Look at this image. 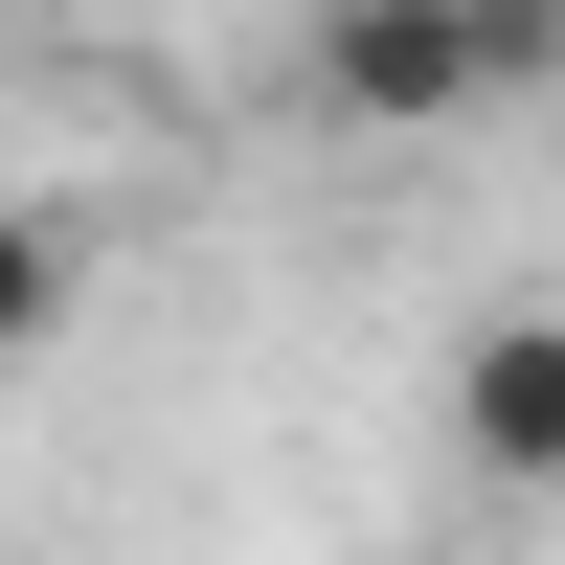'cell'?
<instances>
[{"instance_id": "6da1fadb", "label": "cell", "mask_w": 565, "mask_h": 565, "mask_svg": "<svg viewBox=\"0 0 565 565\" xmlns=\"http://www.w3.org/2000/svg\"><path fill=\"white\" fill-rule=\"evenodd\" d=\"M521 90V0H317V114L340 136H452Z\"/></svg>"}, {"instance_id": "7a4b0ae2", "label": "cell", "mask_w": 565, "mask_h": 565, "mask_svg": "<svg viewBox=\"0 0 565 565\" xmlns=\"http://www.w3.org/2000/svg\"><path fill=\"white\" fill-rule=\"evenodd\" d=\"M452 452H476L498 498H565V317H476L452 340V407H430Z\"/></svg>"}, {"instance_id": "3957f363", "label": "cell", "mask_w": 565, "mask_h": 565, "mask_svg": "<svg viewBox=\"0 0 565 565\" xmlns=\"http://www.w3.org/2000/svg\"><path fill=\"white\" fill-rule=\"evenodd\" d=\"M90 317V204H0V362Z\"/></svg>"}]
</instances>
